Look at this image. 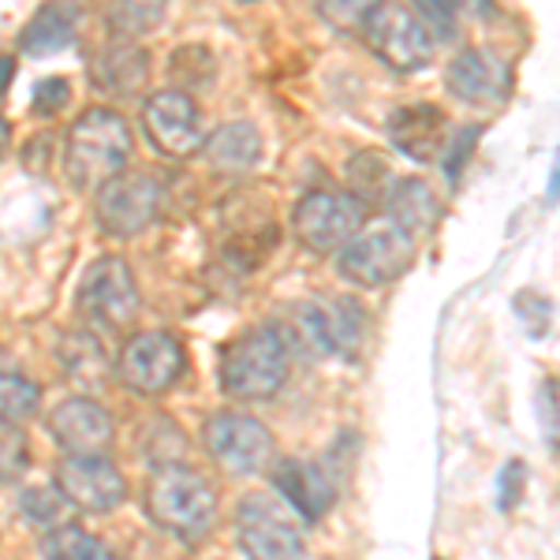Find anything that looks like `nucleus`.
<instances>
[{
  "label": "nucleus",
  "instance_id": "nucleus-1",
  "mask_svg": "<svg viewBox=\"0 0 560 560\" xmlns=\"http://www.w3.org/2000/svg\"><path fill=\"white\" fill-rule=\"evenodd\" d=\"M131 161V128L113 108H86L68 131L65 168L79 191H97Z\"/></svg>",
  "mask_w": 560,
  "mask_h": 560
},
{
  "label": "nucleus",
  "instance_id": "nucleus-19",
  "mask_svg": "<svg viewBox=\"0 0 560 560\" xmlns=\"http://www.w3.org/2000/svg\"><path fill=\"white\" fill-rule=\"evenodd\" d=\"M150 79V52L135 38L108 42L90 65V83H94L108 97H131L139 94L142 83Z\"/></svg>",
  "mask_w": 560,
  "mask_h": 560
},
{
  "label": "nucleus",
  "instance_id": "nucleus-12",
  "mask_svg": "<svg viewBox=\"0 0 560 560\" xmlns=\"http://www.w3.org/2000/svg\"><path fill=\"white\" fill-rule=\"evenodd\" d=\"M57 493L79 512H108L128 497V482L102 453H68L57 464Z\"/></svg>",
  "mask_w": 560,
  "mask_h": 560
},
{
  "label": "nucleus",
  "instance_id": "nucleus-14",
  "mask_svg": "<svg viewBox=\"0 0 560 560\" xmlns=\"http://www.w3.org/2000/svg\"><path fill=\"white\" fill-rule=\"evenodd\" d=\"M300 329L325 355L351 359L363 348V306L355 300H332L329 306H300Z\"/></svg>",
  "mask_w": 560,
  "mask_h": 560
},
{
  "label": "nucleus",
  "instance_id": "nucleus-10",
  "mask_svg": "<svg viewBox=\"0 0 560 560\" xmlns=\"http://www.w3.org/2000/svg\"><path fill=\"white\" fill-rule=\"evenodd\" d=\"M206 448L229 475H258L273 459V433L243 411H217L206 422Z\"/></svg>",
  "mask_w": 560,
  "mask_h": 560
},
{
  "label": "nucleus",
  "instance_id": "nucleus-13",
  "mask_svg": "<svg viewBox=\"0 0 560 560\" xmlns=\"http://www.w3.org/2000/svg\"><path fill=\"white\" fill-rule=\"evenodd\" d=\"M150 142L168 158H187L202 147V124H198V105L187 90H158L142 108Z\"/></svg>",
  "mask_w": 560,
  "mask_h": 560
},
{
  "label": "nucleus",
  "instance_id": "nucleus-7",
  "mask_svg": "<svg viewBox=\"0 0 560 560\" xmlns=\"http://www.w3.org/2000/svg\"><path fill=\"white\" fill-rule=\"evenodd\" d=\"M236 538L250 560H300L303 530L273 493H250L236 509Z\"/></svg>",
  "mask_w": 560,
  "mask_h": 560
},
{
  "label": "nucleus",
  "instance_id": "nucleus-31",
  "mask_svg": "<svg viewBox=\"0 0 560 560\" xmlns=\"http://www.w3.org/2000/svg\"><path fill=\"white\" fill-rule=\"evenodd\" d=\"M20 509H23V516L26 523H34V527H45V530H52V527H60V493H52V490H26L20 497Z\"/></svg>",
  "mask_w": 560,
  "mask_h": 560
},
{
  "label": "nucleus",
  "instance_id": "nucleus-35",
  "mask_svg": "<svg viewBox=\"0 0 560 560\" xmlns=\"http://www.w3.org/2000/svg\"><path fill=\"white\" fill-rule=\"evenodd\" d=\"M546 198H549V202H560V147H557V158H553V173H549Z\"/></svg>",
  "mask_w": 560,
  "mask_h": 560
},
{
  "label": "nucleus",
  "instance_id": "nucleus-33",
  "mask_svg": "<svg viewBox=\"0 0 560 560\" xmlns=\"http://www.w3.org/2000/svg\"><path fill=\"white\" fill-rule=\"evenodd\" d=\"M549 311H553V306H549L546 295H538V292H520L516 295V314H520V322L527 325L530 337H546Z\"/></svg>",
  "mask_w": 560,
  "mask_h": 560
},
{
  "label": "nucleus",
  "instance_id": "nucleus-36",
  "mask_svg": "<svg viewBox=\"0 0 560 560\" xmlns=\"http://www.w3.org/2000/svg\"><path fill=\"white\" fill-rule=\"evenodd\" d=\"M12 71H15V60L12 57H0V97H4L8 83H12Z\"/></svg>",
  "mask_w": 560,
  "mask_h": 560
},
{
  "label": "nucleus",
  "instance_id": "nucleus-26",
  "mask_svg": "<svg viewBox=\"0 0 560 560\" xmlns=\"http://www.w3.org/2000/svg\"><path fill=\"white\" fill-rule=\"evenodd\" d=\"M415 8L433 38H453L459 31V15H486L493 0H415Z\"/></svg>",
  "mask_w": 560,
  "mask_h": 560
},
{
  "label": "nucleus",
  "instance_id": "nucleus-9",
  "mask_svg": "<svg viewBox=\"0 0 560 560\" xmlns=\"http://www.w3.org/2000/svg\"><path fill=\"white\" fill-rule=\"evenodd\" d=\"M94 213L97 229L113 240H131L147 232L161 213V184L150 173H128L113 176L94 191Z\"/></svg>",
  "mask_w": 560,
  "mask_h": 560
},
{
  "label": "nucleus",
  "instance_id": "nucleus-18",
  "mask_svg": "<svg viewBox=\"0 0 560 560\" xmlns=\"http://www.w3.org/2000/svg\"><path fill=\"white\" fill-rule=\"evenodd\" d=\"M49 433L68 453H102L113 441V419H108V411L97 400L71 396V400H65L49 415Z\"/></svg>",
  "mask_w": 560,
  "mask_h": 560
},
{
  "label": "nucleus",
  "instance_id": "nucleus-28",
  "mask_svg": "<svg viewBox=\"0 0 560 560\" xmlns=\"http://www.w3.org/2000/svg\"><path fill=\"white\" fill-rule=\"evenodd\" d=\"M31 467V441L15 422H0V486L20 482Z\"/></svg>",
  "mask_w": 560,
  "mask_h": 560
},
{
  "label": "nucleus",
  "instance_id": "nucleus-15",
  "mask_svg": "<svg viewBox=\"0 0 560 560\" xmlns=\"http://www.w3.org/2000/svg\"><path fill=\"white\" fill-rule=\"evenodd\" d=\"M509 79V65L490 49H464L445 71L448 94L467 105H501Z\"/></svg>",
  "mask_w": 560,
  "mask_h": 560
},
{
  "label": "nucleus",
  "instance_id": "nucleus-21",
  "mask_svg": "<svg viewBox=\"0 0 560 560\" xmlns=\"http://www.w3.org/2000/svg\"><path fill=\"white\" fill-rule=\"evenodd\" d=\"M79 34V4L75 0H49L34 12V20L23 26L20 45L26 57H57L68 49Z\"/></svg>",
  "mask_w": 560,
  "mask_h": 560
},
{
  "label": "nucleus",
  "instance_id": "nucleus-8",
  "mask_svg": "<svg viewBox=\"0 0 560 560\" xmlns=\"http://www.w3.org/2000/svg\"><path fill=\"white\" fill-rule=\"evenodd\" d=\"M363 38L374 49V57L393 71H400V75H415V71L430 68L433 52H438V38L430 34V26L404 4L377 8Z\"/></svg>",
  "mask_w": 560,
  "mask_h": 560
},
{
  "label": "nucleus",
  "instance_id": "nucleus-25",
  "mask_svg": "<svg viewBox=\"0 0 560 560\" xmlns=\"http://www.w3.org/2000/svg\"><path fill=\"white\" fill-rule=\"evenodd\" d=\"M42 553L45 560H120L116 553H108L102 538H94L83 527H71V523H60L45 535Z\"/></svg>",
  "mask_w": 560,
  "mask_h": 560
},
{
  "label": "nucleus",
  "instance_id": "nucleus-11",
  "mask_svg": "<svg viewBox=\"0 0 560 560\" xmlns=\"http://www.w3.org/2000/svg\"><path fill=\"white\" fill-rule=\"evenodd\" d=\"M184 374V348L168 332H139L116 359V377L142 396H158Z\"/></svg>",
  "mask_w": 560,
  "mask_h": 560
},
{
  "label": "nucleus",
  "instance_id": "nucleus-32",
  "mask_svg": "<svg viewBox=\"0 0 560 560\" xmlns=\"http://www.w3.org/2000/svg\"><path fill=\"white\" fill-rule=\"evenodd\" d=\"M71 102V83L68 79H42L34 86V116H57L60 108H68Z\"/></svg>",
  "mask_w": 560,
  "mask_h": 560
},
{
  "label": "nucleus",
  "instance_id": "nucleus-22",
  "mask_svg": "<svg viewBox=\"0 0 560 560\" xmlns=\"http://www.w3.org/2000/svg\"><path fill=\"white\" fill-rule=\"evenodd\" d=\"M385 213L393 217V224L404 232V236H427V232L438 224L441 217V202L433 195V187L419 176H404L393 184V191L385 198Z\"/></svg>",
  "mask_w": 560,
  "mask_h": 560
},
{
  "label": "nucleus",
  "instance_id": "nucleus-37",
  "mask_svg": "<svg viewBox=\"0 0 560 560\" xmlns=\"http://www.w3.org/2000/svg\"><path fill=\"white\" fill-rule=\"evenodd\" d=\"M4 142H8V124L0 120V147H4Z\"/></svg>",
  "mask_w": 560,
  "mask_h": 560
},
{
  "label": "nucleus",
  "instance_id": "nucleus-29",
  "mask_svg": "<svg viewBox=\"0 0 560 560\" xmlns=\"http://www.w3.org/2000/svg\"><path fill=\"white\" fill-rule=\"evenodd\" d=\"M161 12H165V0H116L113 23L135 38V34H150L161 23Z\"/></svg>",
  "mask_w": 560,
  "mask_h": 560
},
{
  "label": "nucleus",
  "instance_id": "nucleus-27",
  "mask_svg": "<svg viewBox=\"0 0 560 560\" xmlns=\"http://www.w3.org/2000/svg\"><path fill=\"white\" fill-rule=\"evenodd\" d=\"M385 0H318V12L340 34H363Z\"/></svg>",
  "mask_w": 560,
  "mask_h": 560
},
{
  "label": "nucleus",
  "instance_id": "nucleus-30",
  "mask_svg": "<svg viewBox=\"0 0 560 560\" xmlns=\"http://www.w3.org/2000/svg\"><path fill=\"white\" fill-rule=\"evenodd\" d=\"M478 139H482V128H475V124H467V128H459L456 135H448V142H445V176H448V184H459V176H464V168H467V161H471Z\"/></svg>",
  "mask_w": 560,
  "mask_h": 560
},
{
  "label": "nucleus",
  "instance_id": "nucleus-24",
  "mask_svg": "<svg viewBox=\"0 0 560 560\" xmlns=\"http://www.w3.org/2000/svg\"><path fill=\"white\" fill-rule=\"evenodd\" d=\"M396 176L393 168H388V161L382 153L366 150V153H355V158L348 161V191L359 198V202L366 206H385L388 191H393Z\"/></svg>",
  "mask_w": 560,
  "mask_h": 560
},
{
  "label": "nucleus",
  "instance_id": "nucleus-5",
  "mask_svg": "<svg viewBox=\"0 0 560 560\" xmlns=\"http://www.w3.org/2000/svg\"><path fill=\"white\" fill-rule=\"evenodd\" d=\"M366 206L351 191H311L295 202L292 232L314 255H329L366 229Z\"/></svg>",
  "mask_w": 560,
  "mask_h": 560
},
{
  "label": "nucleus",
  "instance_id": "nucleus-4",
  "mask_svg": "<svg viewBox=\"0 0 560 560\" xmlns=\"http://www.w3.org/2000/svg\"><path fill=\"white\" fill-rule=\"evenodd\" d=\"M79 314L102 332H120L139 318V284L131 266L120 255H105L90 261L75 292Z\"/></svg>",
  "mask_w": 560,
  "mask_h": 560
},
{
  "label": "nucleus",
  "instance_id": "nucleus-34",
  "mask_svg": "<svg viewBox=\"0 0 560 560\" xmlns=\"http://www.w3.org/2000/svg\"><path fill=\"white\" fill-rule=\"evenodd\" d=\"M501 493H497V509L501 512H512L523 497V486H527V464L523 459H509V467L501 471Z\"/></svg>",
  "mask_w": 560,
  "mask_h": 560
},
{
  "label": "nucleus",
  "instance_id": "nucleus-16",
  "mask_svg": "<svg viewBox=\"0 0 560 560\" xmlns=\"http://www.w3.org/2000/svg\"><path fill=\"white\" fill-rule=\"evenodd\" d=\"M273 486L280 501L292 504L306 523H318L337 501V482H332L329 467L311 464V459H280L273 467Z\"/></svg>",
  "mask_w": 560,
  "mask_h": 560
},
{
  "label": "nucleus",
  "instance_id": "nucleus-17",
  "mask_svg": "<svg viewBox=\"0 0 560 560\" xmlns=\"http://www.w3.org/2000/svg\"><path fill=\"white\" fill-rule=\"evenodd\" d=\"M388 142L404 153V158L430 165L448 142V116L441 105L419 102V105H404L393 113L388 120Z\"/></svg>",
  "mask_w": 560,
  "mask_h": 560
},
{
  "label": "nucleus",
  "instance_id": "nucleus-23",
  "mask_svg": "<svg viewBox=\"0 0 560 560\" xmlns=\"http://www.w3.org/2000/svg\"><path fill=\"white\" fill-rule=\"evenodd\" d=\"M42 404V388L38 382L23 374L20 359L0 351V422H26Z\"/></svg>",
  "mask_w": 560,
  "mask_h": 560
},
{
  "label": "nucleus",
  "instance_id": "nucleus-3",
  "mask_svg": "<svg viewBox=\"0 0 560 560\" xmlns=\"http://www.w3.org/2000/svg\"><path fill=\"white\" fill-rule=\"evenodd\" d=\"M147 512L158 527L173 530L179 538H198L217 520V490L195 467H158L147 486Z\"/></svg>",
  "mask_w": 560,
  "mask_h": 560
},
{
  "label": "nucleus",
  "instance_id": "nucleus-6",
  "mask_svg": "<svg viewBox=\"0 0 560 560\" xmlns=\"http://www.w3.org/2000/svg\"><path fill=\"white\" fill-rule=\"evenodd\" d=\"M415 261V240L404 236L396 224L359 232L355 240L337 250V273L355 288H385L400 280Z\"/></svg>",
  "mask_w": 560,
  "mask_h": 560
},
{
  "label": "nucleus",
  "instance_id": "nucleus-20",
  "mask_svg": "<svg viewBox=\"0 0 560 560\" xmlns=\"http://www.w3.org/2000/svg\"><path fill=\"white\" fill-rule=\"evenodd\" d=\"M202 161L217 176H243L261 161V135L255 124H224L202 139Z\"/></svg>",
  "mask_w": 560,
  "mask_h": 560
},
{
  "label": "nucleus",
  "instance_id": "nucleus-2",
  "mask_svg": "<svg viewBox=\"0 0 560 560\" xmlns=\"http://www.w3.org/2000/svg\"><path fill=\"white\" fill-rule=\"evenodd\" d=\"M292 370V351L277 325H255L221 355V388L240 404H258L280 393Z\"/></svg>",
  "mask_w": 560,
  "mask_h": 560
}]
</instances>
